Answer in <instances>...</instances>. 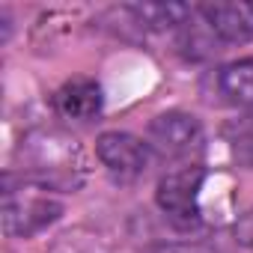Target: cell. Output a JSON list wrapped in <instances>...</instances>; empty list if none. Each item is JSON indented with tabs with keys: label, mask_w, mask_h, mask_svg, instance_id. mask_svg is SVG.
<instances>
[{
	"label": "cell",
	"mask_w": 253,
	"mask_h": 253,
	"mask_svg": "<svg viewBox=\"0 0 253 253\" xmlns=\"http://www.w3.org/2000/svg\"><path fill=\"white\" fill-rule=\"evenodd\" d=\"M203 182H206V170L197 164H185L179 170H170L155 191L158 209L182 229H191L203 220L200 211V197H203Z\"/></svg>",
	"instance_id": "obj_4"
},
{
	"label": "cell",
	"mask_w": 253,
	"mask_h": 253,
	"mask_svg": "<svg viewBox=\"0 0 253 253\" xmlns=\"http://www.w3.org/2000/svg\"><path fill=\"white\" fill-rule=\"evenodd\" d=\"M232 235H235V241H238V244L253 247V206L235 217V223H232Z\"/></svg>",
	"instance_id": "obj_11"
},
{
	"label": "cell",
	"mask_w": 253,
	"mask_h": 253,
	"mask_svg": "<svg viewBox=\"0 0 253 253\" xmlns=\"http://www.w3.org/2000/svg\"><path fill=\"white\" fill-rule=\"evenodd\" d=\"M101 104H104L101 86L89 78L66 81L54 92V110L63 119H72V122H92L101 113Z\"/></svg>",
	"instance_id": "obj_7"
},
{
	"label": "cell",
	"mask_w": 253,
	"mask_h": 253,
	"mask_svg": "<svg viewBox=\"0 0 253 253\" xmlns=\"http://www.w3.org/2000/svg\"><path fill=\"white\" fill-rule=\"evenodd\" d=\"M211 86L223 104L253 107V60H232L211 75Z\"/></svg>",
	"instance_id": "obj_8"
},
{
	"label": "cell",
	"mask_w": 253,
	"mask_h": 253,
	"mask_svg": "<svg viewBox=\"0 0 253 253\" xmlns=\"http://www.w3.org/2000/svg\"><path fill=\"white\" fill-rule=\"evenodd\" d=\"M128 12L137 18V24H146L155 30H182L197 9L185 3H137V6H128Z\"/></svg>",
	"instance_id": "obj_9"
},
{
	"label": "cell",
	"mask_w": 253,
	"mask_h": 253,
	"mask_svg": "<svg viewBox=\"0 0 253 253\" xmlns=\"http://www.w3.org/2000/svg\"><path fill=\"white\" fill-rule=\"evenodd\" d=\"M149 253H203V250L200 247H191V244H158Z\"/></svg>",
	"instance_id": "obj_12"
},
{
	"label": "cell",
	"mask_w": 253,
	"mask_h": 253,
	"mask_svg": "<svg viewBox=\"0 0 253 253\" xmlns=\"http://www.w3.org/2000/svg\"><path fill=\"white\" fill-rule=\"evenodd\" d=\"M24 176L51 188L69 191L84 179V155L81 146L60 131H33L21 140Z\"/></svg>",
	"instance_id": "obj_1"
},
{
	"label": "cell",
	"mask_w": 253,
	"mask_h": 253,
	"mask_svg": "<svg viewBox=\"0 0 253 253\" xmlns=\"http://www.w3.org/2000/svg\"><path fill=\"white\" fill-rule=\"evenodd\" d=\"M95 155L116 182H134L149 170L155 152L149 149L146 140L128 131H104L95 140Z\"/></svg>",
	"instance_id": "obj_5"
},
{
	"label": "cell",
	"mask_w": 253,
	"mask_h": 253,
	"mask_svg": "<svg viewBox=\"0 0 253 253\" xmlns=\"http://www.w3.org/2000/svg\"><path fill=\"white\" fill-rule=\"evenodd\" d=\"M63 214V200L27 179L24 173L21 176H6L3 179V229L6 235L12 238H30L42 229H48L54 220H60Z\"/></svg>",
	"instance_id": "obj_2"
},
{
	"label": "cell",
	"mask_w": 253,
	"mask_h": 253,
	"mask_svg": "<svg viewBox=\"0 0 253 253\" xmlns=\"http://www.w3.org/2000/svg\"><path fill=\"white\" fill-rule=\"evenodd\" d=\"M146 143L155 155L167 161H194L206 149V131L194 113L167 110L149 122Z\"/></svg>",
	"instance_id": "obj_3"
},
{
	"label": "cell",
	"mask_w": 253,
	"mask_h": 253,
	"mask_svg": "<svg viewBox=\"0 0 253 253\" xmlns=\"http://www.w3.org/2000/svg\"><path fill=\"white\" fill-rule=\"evenodd\" d=\"M197 15L217 45H247L253 39V3H244V0L203 3L197 6Z\"/></svg>",
	"instance_id": "obj_6"
},
{
	"label": "cell",
	"mask_w": 253,
	"mask_h": 253,
	"mask_svg": "<svg viewBox=\"0 0 253 253\" xmlns=\"http://www.w3.org/2000/svg\"><path fill=\"white\" fill-rule=\"evenodd\" d=\"M226 140H229L232 155H235L241 164L253 167V113L238 116V119H232V122L226 125Z\"/></svg>",
	"instance_id": "obj_10"
}]
</instances>
